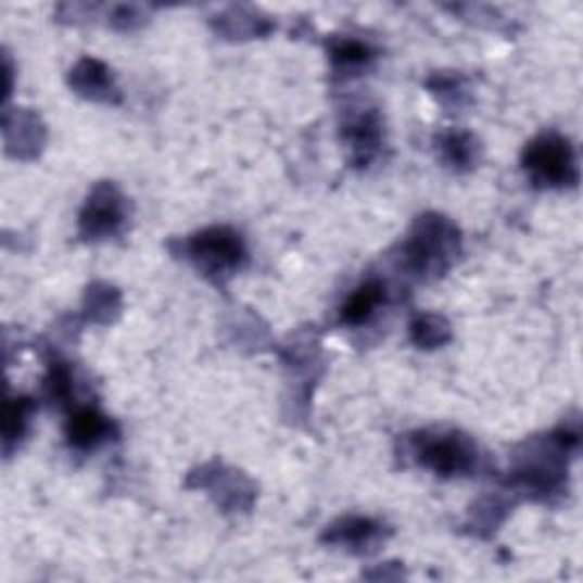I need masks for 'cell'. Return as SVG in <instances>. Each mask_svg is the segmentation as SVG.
<instances>
[{
	"instance_id": "8992f818",
	"label": "cell",
	"mask_w": 583,
	"mask_h": 583,
	"mask_svg": "<svg viewBox=\"0 0 583 583\" xmlns=\"http://www.w3.org/2000/svg\"><path fill=\"white\" fill-rule=\"evenodd\" d=\"M381 128V116L375 110L360 112L344 124L342 139L348 147V157H352L356 167H367L369 162L379 155L383 139Z\"/></svg>"
},
{
	"instance_id": "2e32d148",
	"label": "cell",
	"mask_w": 583,
	"mask_h": 583,
	"mask_svg": "<svg viewBox=\"0 0 583 583\" xmlns=\"http://www.w3.org/2000/svg\"><path fill=\"white\" fill-rule=\"evenodd\" d=\"M331 58L342 68H358L371 60V49L358 39H340L331 46Z\"/></svg>"
},
{
	"instance_id": "5bb4252c",
	"label": "cell",
	"mask_w": 583,
	"mask_h": 583,
	"mask_svg": "<svg viewBox=\"0 0 583 583\" xmlns=\"http://www.w3.org/2000/svg\"><path fill=\"white\" fill-rule=\"evenodd\" d=\"M87 308H89L91 317H97L99 321H110L112 315L119 313V308H122V296L114 288L97 283L87 292Z\"/></svg>"
},
{
	"instance_id": "7c38bea8",
	"label": "cell",
	"mask_w": 583,
	"mask_h": 583,
	"mask_svg": "<svg viewBox=\"0 0 583 583\" xmlns=\"http://www.w3.org/2000/svg\"><path fill=\"white\" fill-rule=\"evenodd\" d=\"M410 340L419 348H438L452 340V326L442 315H419L410 324Z\"/></svg>"
},
{
	"instance_id": "277c9868",
	"label": "cell",
	"mask_w": 583,
	"mask_h": 583,
	"mask_svg": "<svg viewBox=\"0 0 583 583\" xmlns=\"http://www.w3.org/2000/svg\"><path fill=\"white\" fill-rule=\"evenodd\" d=\"M185 253L194 267L207 276L221 281L230 278L246 263V246L238 230L228 226H210L185 242Z\"/></svg>"
},
{
	"instance_id": "52a82bcc",
	"label": "cell",
	"mask_w": 583,
	"mask_h": 583,
	"mask_svg": "<svg viewBox=\"0 0 583 583\" xmlns=\"http://www.w3.org/2000/svg\"><path fill=\"white\" fill-rule=\"evenodd\" d=\"M76 94L97 103H119L122 94L110 68L94 58H83L68 76Z\"/></svg>"
},
{
	"instance_id": "9a60e30c",
	"label": "cell",
	"mask_w": 583,
	"mask_h": 583,
	"mask_svg": "<svg viewBox=\"0 0 583 583\" xmlns=\"http://www.w3.org/2000/svg\"><path fill=\"white\" fill-rule=\"evenodd\" d=\"M30 413H33V402L26 400V396H18V400H12L8 404V408H5V424H3V431H5V449L8 452L12 447V442L14 440H21V435L26 433Z\"/></svg>"
},
{
	"instance_id": "d6986e66",
	"label": "cell",
	"mask_w": 583,
	"mask_h": 583,
	"mask_svg": "<svg viewBox=\"0 0 583 583\" xmlns=\"http://www.w3.org/2000/svg\"><path fill=\"white\" fill-rule=\"evenodd\" d=\"M110 23L116 28V30H135L144 23V14L139 12L137 8H128V5H119L114 8V12L110 14Z\"/></svg>"
},
{
	"instance_id": "9c48e42d",
	"label": "cell",
	"mask_w": 583,
	"mask_h": 583,
	"mask_svg": "<svg viewBox=\"0 0 583 583\" xmlns=\"http://www.w3.org/2000/svg\"><path fill=\"white\" fill-rule=\"evenodd\" d=\"M435 149L445 165L458 174L472 172L481 160L479 139L468 130H445L435 137Z\"/></svg>"
},
{
	"instance_id": "6da1fadb",
	"label": "cell",
	"mask_w": 583,
	"mask_h": 583,
	"mask_svg": "<svg viewBox=\"0 0 583 583\" xmlns=\"http://www.w3.org/2000/svg\"><path fill=\"white\" fill-rule=\"evenodd\" d=\"M460 253V230L442 215L417 217L402 246L404 267L422 278L445 274Z\"/></svg>"
},
{
	"instance_id": "7a4b0ae2",
	"label": "cell",
	"mask_w": 583,
	"mask_h": 583,
	"mask_svg": "<svg viewBox=\"0 0 583 583\" xmlns=\"http://www.w3.org/2000/svg\"><path fill=\"white\" fill-rule=\"evenodd\" d=\"M522 167L535 188L561 190L579 182V160L568 137L561 132H543L527 144Z\"/></svg>"
},
{
	"instance_id": "ac0fdd59",
	"label": "cell",
	"mask_w": 583,
	"mask_h": 583,
	"mask_svg": "<svg viewBox=\"0 0 583 583\" xmlns=\"http://www.w3.org/2000/svg\"><path fill=\"white\" fill-rule=\"evenodd\" d=\"M46 388H49L51 396H53V400H58V402L66 400V396L72 394V371H68L66 363L55 360L51 365L49 379H46Z\"/></svg>"
},
{
	"instance_id": "3957f363",
	"label": "cell",
	"mask_w": 583,
	"mask_h": 583,
	"mask_svg": "<svg viewBox=\"0 0 583 583\" xmlns=\"http://www.w3.org/2000/svg\"><path fill=\"white\" fill-rule=\"evenodd\" d=\"M413 456L440 477H468L477 470V445L460 431H422L413 438Z\"/></svg>"
},
{
	"instance_id": "4fadbf2b",
	"label": "cell",
	"mask_w": 583,
	"mask_h": 583,
	"mask_svg": "<svg viewBox=\"0 0 583 583\" xmlns=\"http://www.w3.org/2000/svg\"><path fill=\"white\" fill-rule=\"evenodd\" d=\"M219 18V30L228 35L230 39H244V37H261L271 30V23L267 18H261L258 14L246 12V10H230Z\"/></svg>"
},
{
	"instance_id": "e0dca14e",
	"label": "cell",
	"mask_w": 583,
	"mask_h": 583,
	"mask_svg": "<svg viewBox=\"0 0 583 583\" xmlns=\"http://www.w3.org/2000/svg\"><path fill=\"white\" fill-rule=\"evenodd\" d=\"M429 89L433 91L435 97H440L442 101H445V97H449L452 103H456V105L462 103L465 87H462V78H460V76L435 74V76L429 80Z\"/></svg>"
},
{
	"instance_id": "8fae6325",
	"label": "cell",
	"mask_w": 583,
	"mask_h": 583,
	"mask_svg": "<svg viewBox=\"0 0 583 583\" xmlns=\"http://www.w3.org/2000/svg\"><path fill=\"white\" fill-rule=\"evenodd\" d=\"M385 303V286L377 278L358 286L352 294L346 296L340 308V321L346 326L365 324Z\"/></svg>"
},
{
	"instance_id": "5b68a950",
	"label": "cell",
	"mask_w": 583,
	"mask_h": 583,
	"mask_svg": "<svg viewBox=\"0 0 583 583\" xmlns=\"http://www.w3.org/2000/svg\"><path fill=\"white\" fill-rule=\"evenodd\" d=\"M126 224V197L114 182H99L80 210V236L85 240H105Z\"/></svg>"
},
{
	"instance_id": "ba28073f",
	"label": "cell",
	"mask_w": 583,
	"mask_h": 583,
	"mask_svg": "<svg viewBox=\"0 0 583 583\" xmlns=\"http://www.w3.org/2000/svg\"><path fill=\"white\" fill-rule=\"evenodd\" d=\"M383 535V524L371 520V518H360V516H348V518H340L335 520L331 527H326L324 541L338 545V547H346L352 552L365 554L377 549L379 541Z\"/></svg>"
},
{
	"instance_id": "30bf717a",
	"label": "cell",
	"mask_w": 583,
	"mask_h": 583,
	"mask_svg": "<svg viewBox=\"0 0 583 583\" xmlns=\"http://www.w3.org/2000/svg\"><path fill=\"white\" fill-rule=\"evenodd\" d=\"M110 419L91 406L78 408L66 422V440L76 449H94L99 442L110 438Z\"/></svg>"
}]
</instances>
